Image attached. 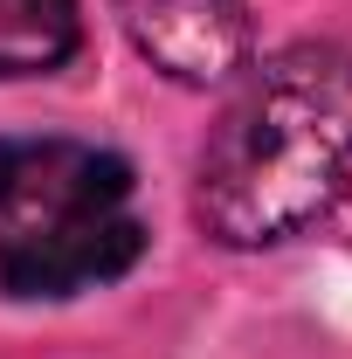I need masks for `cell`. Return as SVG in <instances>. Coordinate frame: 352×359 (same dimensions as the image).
Returning <instances> with one entry per match:
<instances>
[{"label":"cell","mask_w":352,"mask_h":359,"mask_svg":"<svg viewBox=\"0 0 352 359\" xmlns=\"http://www.w3.org/2000/svg\"><path fill=\"white\" fill-rule=\"evenodd\" d=\"M83 42L76 0H0V76H48Z\"/></svg>","instance_id":"obj_4"},{"label":"cell","mask_w":352,"mask_h":359,"mask_svg":"<svg viewBox=\"0 0 352 359\" xmlns=\"http://www.w3.org/2000/svg\"><path fill=\"white\" fill-rule=\"evenodd\" d=\"M352 187V48L297 42L249 69L201 145L194 208L215 242L269 249L304 235Z\"/></svg>","instance_id":"obj_1"},{"label":"cell","mask_w":352,"mask_h":359,"mask_svg":"<svg viewBox=\"0 0 352 359\" xmlns=\"http://www.w3.org/2000/svg\"><path fill=\"white\" fill-rule=\"evenodd\" d=\"M132 48L173 83H228L249 69V7L242 0H111Z\"/></svg>","instance_id":"obj_3"},{"label":"cell","mask_w":352,"mask_h":359,"mask_svg":"<svg viewBox=\"0 0 352 359\" xmlns=\"http://www.w3.org/2000/svg\"><path fill=\"white\" fill-rule=\"evenodd\" d=\"M145 249L132 208V166L83 138H7L0 145V290L76 297L125 276Z\"/></svg>","instance_id":"obj_2"}]
</instances>
